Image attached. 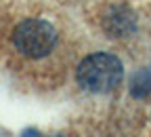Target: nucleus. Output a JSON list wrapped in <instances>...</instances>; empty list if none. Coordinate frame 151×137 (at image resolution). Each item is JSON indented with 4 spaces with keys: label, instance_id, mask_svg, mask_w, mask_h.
Segmentation results:
<instances>
[{
    "label": "nucleus",
    "instance_id": "obj_1",
    "mask_svg": "<svg viewBox=\"0 0 151 137\" xmlns=\"http://www.w3.org/2000/svg\"><path fill=\"white\" fill-rule=\"evenodd\" d=\"M76 76H78V82L84 91L109 93L120 85L122 76H124V68L116 55L92 53L86 59H82Z\"/></svg>",
    "mask_w": 151,
    "mask_h": 137
},
{
    "label": "nucleus",
    "instance_id": "obj_2",
    "mask_svg": "<svg viewBox=\"0 0 151 137\" xmlns=\"http://www.w3.org/2000/svg\"><path fill=\"white\" fill-rule=\"evenodd\" d=\"M15 47L27 57H44L52 51L57 42V32L48 21L27 19L15 28Z\"/></svg>",
    "mask_w": 151,
    "mask_h": 137
},
{
    "label": "nucleus",
    "instance_id": "obj_3",
    "mask_svg": "<svg viewBox=\"0 0 151 137\" xmlns=\"http://www.w3.org/2000/svg\"><path fill=\"white\" fill-rule=\"evenodd\" d=\"M139 87H143V91H151V68L141 72V74H137V80H134V85H132V89L137 91Z\"/></svg>",
    "mask_w": 151,
    "mask_h": 137
}]
</instances>
